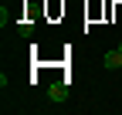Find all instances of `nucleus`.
<instances>
[{
    "label": "nucleus",
    "mask_w": 122,
    "mask_h": 115,
    "mask_svg": "<svg viewBox=\"0 0 122 115\" xmlns=\"http://www.w3.org/2000/svg\"><path fill=\"white\" fill-rule=\"evenodd\" d=\"M48 98H51V102H65V98H68V85L65 81H54L48 88Z\"/></svg>",
    "instance_id": "1"
},
{
    "label": "nucleus",
    "mask_w": 122,
    "mask_h": 115,
    "mask_svg": "<svg viewBox=\"0 0 122 115\" xmlns=\"http://www.w3.org/2000/svg\"><path fill=\"white\" fill-rule=\"evenodd\" d=\"M102 64L109 68V71H119V68H122V48L109 51V54H105V61H102Z\"/></svg>",
    "instance_id": "2"
},
{
    "label": "nucleus",
    "mask_w": 122,
    "mask_h": 115,
    "mask_svg": "<svg viewBox=\"0 0 122 115\" xmlns=\"http://www.w3.org/2000/svg\"><path fill=\"white\" fill-rule=\"evenodd\" d=\"M30 34H34V27H30V24L24 20V24H20V37H30Z\"/></svg>",
    "instance_id": "3"
}]
</instances>
